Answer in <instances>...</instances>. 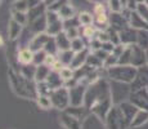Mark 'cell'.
<instances>
[{"label":"cell","instance_id":"cell-1","mask_svg":"<svg viewBox=\"0 0 148 129\" xmlns=\"http://www.w3.org/2000/svg\"><path fill=\"white\" fill-rule=\"evenodd\" d=\"M113 105L112 87L108 77L102 76L86 87L84 106L102 123H104L107 114Z\"/></svg>","mask_w":148,"mask_h":129},{"label":"cell","instance_id":"cell-2","mask_svg":"<svg viewBox=\"0 0 148 129\" xmlns=\"http://www.w3.org/2000/svg\"><path fill=\"white\" fill-rule=\"evenodd\" d=\"M8 79L9 85L13 93L21 98L26 99H36L38 92H36V81L35 80L26 79L18 70L10 67L8 70Z\"/></svg>","mask_w":148,"mask_h":129},{"label":"cell","instance_id":"cell-3","mask_svg":"<svg viewBox=\"0 0 148 129\" xmlns=\"http://www.w3.org/2000/svg\"><path fill=\"white\" fill-rule=\"evenodd\" d=\"M107 77L112 81L122 83V84H132L136 75V67L133 65H115L106 68Z\"/></svg>","mask_w":148,"mask_h":129},{"label":"cell","instance_id":"cell-4","mask_svg":"<svg viewBox=\"0 0 148 129\" xmlns=\"http://www.w3.org/2000/svg\"><path fill=\"white\" fill-rule=\"evenodd\" d=\"M104 127L106 129H129L130 124L124 116L121 108L119 105H113L111 107L110 112L107 114L106 120H104Z\"/></svg>","mask_w":148,"mask_h":129},{"label":"cell","instance_id":"cell-5","mask_svg":"<svg viewBox=\"0 0 148 129\" xmlns=\"http://www.w3.org/2000/svg\"><path fill=\"white\" fill-rule=\"evenodd\" d=\"M50 99H52L53 108L59 111H64L70 107V88L67 85H63L61 88L53 89L50 93Z\"/></svg>","mask_w":148,"mask_h":129},{"label":"cell","instance_id":"cell-6","mask_svg":"<svg viewBox=\"0 0 148 129\" xmlns=\"http://www.w3.org/2000/svg\"><path fill=\"white\" fill-rule=\"evenodd\" d=\"M47 32L50 36H57L59 32L64 30V21L59 17V14L53 10H47Z\"/></svg>","mask_w":148,"mask_h":129},{"label":"cell","instance_id":"cell-7","mask_svg":"<svg viewBox=\"0 0 148 129\" xmlns=\"http://www.w3.org/2000/svg\"><path fill=\"white\" fill-rule=\"evenodd\" d=\"M130 65L136 68L147 65V50L139 47L138 44L130 45Z\"/></svg>","mask_w":148,"mask_h":129},{"label":"cell","instance_id":"cell-8","mask_svg":"<svg viewBox=\"0 0 148 129\" xmlns=\"http://www.w3.org/2000/svg\"><path fill=\"white\" fill-rule=\"evenodd\" d=\"M88 85L77 83L75 85H71L70 88V106H84L85 92H86Z\"/></svg>","mask_w":148,"mask_h":129},{"label":"cell","instance_id":"cell-9","mask_svg":"<svg viewBox=\"0 0 148 129\" xmlns=\"http://www.w3.org/2000/svg\"><path fill=\"white\" fill-rule=\"evenodd\" d=\"M129 99L133 105H135L138 108H143L148 110V89L147 88H142V89L130 90Z\"/></svg>","mask_w":148,"mask_h":129},{"label":"cell","instance_id":"cell-10","mask_svg":"<svg viewBox=\"0 0 148 129\" xmlns=\"http://www.w3.org/2000/svg\"><path fill=\"white\" fill-rule=\"evenodd\" d=\"M148 87V65L140 66L136 68V75L130 84V90L142 89V88Z\"/></svg>","mask_w":148,"mask_h":129},{"label":"cell","instance_id":"cell-11","mask_svg":"<svg viewBox=\"0 0 148 129\" xmlns=\"http://www.w3.org/2000/svg\"><path fill=\"white\" fill-rule=\"evenodd\" d=\"M59 123L64 129H82V121L70 114L68 111H61L59 115Z\"/></svg>","mask_w":148,"mask_h":129},{"label":"cell","instance_id":"cell-12","mask_svg":"<svg viewBox=\"0 0 148 129\" xmlns=\"http://www.w3.org/2000/svg\"><path fill=\"white\" fill-rule=\"evenodd\" d=\"M53 36H50L47 31H42V32H38L32 36V39L30 40L28 43V48L34 52H38V50H41L45 48L47 43L52 39Z\"/></svg>","mask_w":148,"mask_h":129},{"label":"cell","instance_id":"cell-13","mask_svg":"<svg viewBox=\"0 0 148 129\" xmlns=\"http://www.w3.org/2000/svg\"><path fill=\"white\" fill-rule=\"evenodd\" d=\"M129 26V21L121 12H111L110 14V27L116 31H121Z\"/></svg>","mask_w":148,"mask_h":129},{"label":"cell","instance_id":"cell-14","mask_svg":"<svg viewBox=\"0 0 148 129\" xmlns=\"http://www.w3.org/2000/svg\"><path fill=\"white\" fill-rule=\"evenodd\" d=\"M119 35H120V41L124 45H132L136 44V39H138V30L133 28L132 26H127L124 30L119 31Z\"/></svg>","mask_w":148,"mask_h":129},{"label":"cell","instance_id":"cell-15","mask_svg":"<svg viewBox=\"0 0 148 129\" xmlns=\"http://www.w3.org/2000/svg\"><path fill=\"white\" fill-rule=\"evenodd\" d=\"M23 27L21 23H18L17 21H14L13 18L9 19L8 22V40L9 41H17L22 35V31H23Z\"/></svg>","mask_w":148,"mask_h":129},{"label":"cell","instance_id":"cell-16","mask_svg":"<svg viewBox=\"0 0 148 129\" xmlns=\"http://www.w3.org/2000/svg\"><path fill=\"white\" fill-rule=\"evenodd\" d=\"M34 54H35V52L31 50L28 47L27 48H21V49H18L17 53H16L17 63L21 65V66L34 63Z\"/></svg>","mask_w":148,"mask_h":129},{"label":"cell","instance_id":"cell-17","mask_svg":"<svg viewBox=\"0 0 148 129\" xmlns=\"http://www.w3.org/2000/svg\"><path fill=\"white\" fill-rule=\"evenodd\" d=\"M129 26L135 30H148V22L140 17V14L135 9H132L129 16Z\"/></svg>","mask_w":148,"mask_h":129},{"label":"cell","instance_id":"cell-18","mask_svg":"<svg viewBox=\"0 0 148 129\" xmlns=\"http://www.w3.org/2000/svg\"><path fill=\"white\" fill-rule=\"evenodd\" d=\"M119 106H120L122 114H124V116L126 117V120L129 121V124H130V123H132V120L134 119L135 114L138 112L139 108L136 107L135 105H133L129 99H127V101H124V102H120V103H119Z\"/></svg>","mask_w":148,"mask_h":129},{"label":"cell","instance_id":"cell-19","mask_svg":"<svg viewBox=\"0 0 148 129\" xmlns=\"http://www.w3.org/2000/svg\"><path fill=\"white\" fill-rule=\"evenodd\" d=\"M89 53H90L89 48H85L84 50L75 53V56H73V59H72V62H71L70 67L73 68V70H77V68L82 67V66L86 63V59H88V56H89Z\"/></svg>","mask_w":148,"mask_h":129},{"label":"cell","instance_id":"cell-20","mask_svg":"<svg viewBox=\"0 0 148 129\" xmlns=\"http://www.w3.org/2000/svg\"><path fill=\"white\" fill-rule=\"evenodd\" d=\"M48 10V7L47 4H45V1H42L41 4L36 5V7L34 8H30L27 12V17H28V23H31L32 21H35V19H38L39 17H41L42 14H45Z\"/></svg>","mask_w":148,"mask_h":129},{"label":"cell","instance_id":"cell-21","mask_svg":"<svg viewBox=\"0 0 148 129\" xmlns=\"http://www.w3.org/2000/svg\"><path fill=\"white\" fill-rule=\"evenodd\" d=\"M45 81L48 83V85H49L52 89H57V88H61V87H63V85H66V81L62 79L61 74H59L58 71H53V70L50 71L49 76L47 77Z\"/></svg>","mask_w":148,"mask_h":129},{"label":"cell","instance_id":"cell-22","mask_svg":"<svg viewBox=\"0 0 148 129\" xmlns=\"http://www.w3.org/2000/svg\"><path fill=\"white\" fill-rule=\"evenodd\" d=\"M148 123V110H143V108H139L138 112L135 114L134 119L130 123V128H139L142 125L147 124Z\"/></svg>","mask_w":148,"mask_h":129},{"label":"cell","instance_id":"cell-23","mask_svg":"<svg viewBox=\"0 0 148 129\" xmlns=\"http://www.w3.org/2000/svg\"><path fill=\"white\" fill-rule=\"evenodd\" d=\"M54 39H56V44H57V47H58L59 52L71 49V39L66 35L64 30L62 31V32H59L57 36H54Z\"/></svg>","mask_w":148,"mask_h":129},{"label":"cell","instance_id":"cell-24","mask_svg":"<svg viewBox=\"0 0 148 129\" xmlns=\"http://www.w3.org/2000/svg\"><path fill=\"white\" fill-rule=\"evenodd\" d=\"M28 27H30V31H32L34 34L47 31V16L42 14V16L39 17L38 19L32 21L31 23H28Z\"/></svg>","mask_w":148,"mask_h":129},{"label":"cell","instance_id":"cell-25","mask_svg":"<svg viewBox=\"0 0 148 129\" xmlns=\"http://www.w3.org/2000/svg\"><path fill=\"white\" fill-rule=\"evenodd\" d=\"M57 13L59 14V17H61L63 21H67V19H71V18H73L75 16H77V12H76L75 7H73L71 3L64 4Z\"/></svg>","mask_w":148,"mask_h":129},{"label":"cell","instance_id":"cell-26","mask_svg":"<svg viewBox=\"0 0 148 129\" xmlns=\"http://www.w3.org/2000/svg\"><path fill=\"white\" fill-rule=\"evenodd\" d=\"M50 71V66H48L47 63H41L39 66H36V74H35V81L36 83H41V81H45L47 77L49 76Z\"/></svg>","mask_w":148,"mask_h":129},{"label":"cell","instance_id":"cell-27","mask_svg":"<svg viewBox=\"0 0 148 129\" xmlns=\"http://www.w3.org/2000/svg\"><path fill=\"white\" fill-rule=\"evenodd\" d=\"M94 26L98 30H107L110 27V16H108V13L94 14Z\"/></svg>","mask_w":148,"mask_h":129},{"label":"cell","instance_id":"cell-28","mask_svg":"<svg viewBox=\"0 0 148 129\" xmlns=\"http://www.w3.org/2000/svg\"><path fill=\"white\" fill-rule=\"evenodd\" d=\"M97 32H98V28H97L94 25L84 26V27H81V36L85 39L86 44H88V43H89L92 39L97 38Z\"/></svg>","mask_w":148,"mask_h":129},{"label":"cell","instance_id":"cell-29","mask_svg":"<svg viewBox=\"0 0 148 129\" xmlns=\"http://www.w3.org/2000/svg\"><path fill=\"white\" fill-rule=\"evenodd\" d=\"M77 18L79 22H80V26L84 27V26H90L94 25V14L89 13V12H79L77 13Z\"/></svg>","mask_w":148,"mask_h":129},{"label":"cell","instance_id":"cell-30","mask_svg":"<svg viewBox=\"0 0 148 129\" xmlns=\"http://www.w3.org/2000/svg\"><path fill=\"white\" fill-rule=\"evenodd\" d=\"M19 72L22 74L26 79L30 80H35V74H36V65L31 63V65H23L19 67Z\"/></svg>","mask_w":148,"mask_h":129},{"label":"cell","instance_id":"cell-31","mask_svg":"<svg viewBox=\"0 0 148 129\" xmlns=\"http://www.w3.org/2000/svg\"><path fill=\"white\" fill-rule=\"evenodd\" d=\"M58 59L62 62L63 66H70L71 62L73 59V56H75V52L68 49V50H62V52H58Z\"/></svg>","mask_w":148,"mask_h":129},{"label":"cell","instance_id":"cell-32","mask_svg":"<svg viewBox=\"0 0 148 129\" xmlns=\"http://www.w3.org/2000/svg\"><path fill=\"white\" fill-rule=\"evenodd\" d=\"M36 103L38 106L42 110H49V108H53L52 105V99H50V96H44V94H38L36 97Z\"/></svg>","mask_w":148,"mask_h":129},{"label":"cell","instance_id":"cell-33","mask_svg":"<svg viewBox=\"0 0 148 129\" xmlns=\"http://www.w3.org/2000/svg\"><path fill=\"white\" fill-rule=\"evenodd\" d=\"M88 66H90V67L93 68H104L103 66V61H102L101 58H99L97 54H94L93 52H90L89 56H88V59H86V63Z\"/></svg>","mask_w":148,"mask_h":129},{"label":"cell","instance_id":"cell-34","mask_svg":"<svg viewBox=\"0 0 148 129\" xmlns=\"http://www.w3.org/2000/svg\"><path fill=\"white\" fill-rule=\"evenodd\" d=\"M85 48H88V44H86V41H85V39L81 38V36L71 40V50H73L75 53L84 50Z\"/></svg>","mask_w":148,"mask_h":129},{"label":"cell","instance_id":"cell-35","mask_svg":"<svg viewBox=\"0 0 148 129\" xmlns=\"http://www.w3.org/2000/svg\"><path fill=\"white\" fill-rule=\"evenodd\" d=\"M10 18L17 21L22 26H28V17L25 12H17V10H10Z\"/></svg>","mask_w":148,"mask_h":129},{"label":"cell","instance_id":"cell-36","mask_svg":"<svg viewBox=\"0 0 148 129\" xmlns=\"http://www.w3.org/2000/svg\"><path fill=\"white\" fill-rule=\"evenodd\" d=\"M30 7H28L26 0H14L10 5V10H17V12H25L27 13Z\"/></svg>","mask_w":148,"mask_h":129},{"label":"cell","instance_id":"cell-37","mask_svg":"<svg viewBox=\"0 0 148 129\" xmlns=\"http://www.w3.org/2000/svg\"><path fill=\"white\" fill-rule=\"evenodd\" d=\"M136 44L143 49H148V30H138V39Z\"/></svg>","mask_w":148,"mask_h":129},{"label":"cell","instance_id":"cell-38","mask_svg":"<svg viewBox=\"0 0 148 129\" xmlns=\"http://www.w3.org/2000/svg\"><path fill=\"white\" fill-rule=\"evenodd\" d=\"M64 32L71 40L81 36V26H67L64 27Z\"/></svg>","mask_w":148,"mask_h":129},{"label":"cell","instance_id":"cell-39","mask_svg":"<svg viewBox=\"0 0 148 129\" xmlns=\"http://www.w3.org/2000/svg\"><path fill=\"white\" fill-rule=\"evenodd\" d=\"M106 4L108 7L110 12H122L125 9V7L122 5V3L120 0H106Z\"/></svg>","mask_w":148,"mask_h":129},{"label":"cell","instance_id":"cell-40","mask_svg":"<svg viewBox=\"0 0 148 129\" xmlns=\"http://www.w3.org/2000/svg\"><path fill=\"white\" fill-rule=\"evenodd\" d=\"M59 74H61L62 79H63L64 81H66V84H67V83L71 81V80L73 79V76H75V70L71 68L70 66H63V68L59 71Z\"/></svg>","mask_w":148,"mask_h":129},{"label":"cell","instance_id":"cell-41","mask_svg":"<svg viewBox=\"0 0 148 129\" xmlns=\"http://www.w3.org/2000/svg\"><path fill=\"white\" fill-rule=\"evenodd\" d=\"M36 92H38V94L50 96V93L53 92V89L48 85L47 81H41V83H36Z\"/></svg>","mask_w":148,"mask_h":129},{"label":"cell","instance_id":"cell-42","mask_svg":"<svg viewBox=\"0 0 148 129\" xmlns=\"http://www.w3.org/2000/svg\"><path fill=\"white\" fill-rule=\"evenodd\" d=\"M135 10L140 14L142 18L146 19V21L148 22V4H147V3L142 1V3H139V4H136Z\"/></svg>","mask_w":148,"mask_h":129},{"label":"cell","instance_id":"cell-43","mask_svg":"<svg viewBox=\"0 0 148 129\" xmlns=\"http://www.w3.org/2000/svg\"><path fill=\"white\" fill-rule=\"evenodd\" d=\"M47 52H45L44 49L41 50H38L35 52V54H34V65L39 66L41 63H45V58H47Z\"/></svg>","mask_w":148,"mask_h":129},{"label":"cell","instance_id":"cell-44","mask_svg":"<svg viewBox=\"0 0 148 129\" xmlns=\"http://www.w3.org/2000/svg\"><path fill=\"white\" fill-rule=\"evenodd\" d=\"M119 63L120 65H130V45L125 47L124 52L119 58Z\"/></svg>","mask_w":148,"mask_h":129},{"label":"cell","instance_id":"cell-45","mask_svg":"<svg viewBox=\"0 0 148 129\" xmlns=\"http://www.w3.org/2000/svg\"><path fill=\"white\" fill-rule=\"evenodd\" d=\"M44 50L47 52V53H50V54H58V47H57V44H56V39L52 38L49 40V41L47 43V45H45V48H44Z\"/></svg>","mask_w":148,"mask_h":129},{"label":"cell","instance_id":"cell-46","mask_svg":"<svg viewBox=\"0 0 148 129\" xmlns=\"http://www.w3.org/2000/svg\"><path fill=\"white\" fill-rule=\"evenodd\" d=\"M67 3H70V0H56L54 3H52L50 5H47V7H48V9H49V10L58 12V10L61 9V8L63 7L64 4H67Z\"/></svg>","mask_w":148,"mask_h":129},{"label":"cell","instance_id":"cell-47","mask_svg":"<svg viewBox=\"0 0 148 129\" xmlns=\"http://www.w3.org/2000/svg\"><path fill=\"white\" fill-rule=\"evenodd\" d=\"M107 30H108V34H110V41H111V43H113L115 45L121 44V41H120V35H119V31L113 30V28H111V27H108Z\"/></svg>","mask_w":148,"mask_h":129},{"label":"cell","instance_id":"cell-48","mask_svg":"<svg viewBox=\"0 0 148 129\" xmlns=\"http://www.w3.org/2000/svg\"><path fill=\"white\" fill-rule=\"evenodd\" d=\"M117 63H119V57H116L115 54L111 53L106 58V61L103 62V66H104V68H108V67H111V66H115Z\"/></svg>","mask_w":148,"mask_h":129},{"label":"cell","instance_id":"cell-49","mask_svg":"<svg viewBox=\"0 0 148 129\" xmlns=\"http://www.w3.org/2000/svg\"><path fill=\"white\" fill-rule=\"evenodd\" d=\"M26 1H27L28 7H30V8H34V7H36V5L41 4L44 0H26Z\"/></svg>","mask_w":148,"mask_h":129},{"label":"cell","instance_id":"cell-50","mask_svg":"<svg viewBox=\"0 0 148 129\" xmlns=\"http://www.w3.org/2000/svg\"><path fill=\"white\" fill-rule=\"evenodd\" d=\"M5 44V40H4V36L1 35V32H0V48H3Z\"/></svg>","mask_w":148,"mask_h":129},{"label":"cell","instance_id":"cell-51","mask_svg":"<svg viewBox=\"0 0 148 129\" xmlns=\"http://www.w3.org/2000/svg\"><path fill=\"white\" fill-rule=\"evenodd\" d=\"M90 3H93V4H97V3H102V1H106V0H89Z\"/></svg>","mask_w":148,"mask_h":129},{"label":"cell","instance_id":"cell-52","mask_svg":"<svg viewBox=\"0 0 148 129\" xmlns=\"http://www.w3.org/2000/svg\"><path fill=\"white\" fill-rule=\"evenodd\" d=\"M147 65H148V49H147Z\"/></svg>","mask_w":148,"mask_h":129},{"label":"cell","instance_id":"cell-53","mask_svg":"<svg viewBox=\"0 0 148 129\" xmlns=\"http://www.w3.org/2000/svg\"><path fill=\"white\" fill-rule=\"evenodd\" d=\"M144 3H147V4H148V0H144Z\"/></svg>","mask_w":148,"mask_h":129},{"label":"cell","instance_id":"cell-54","mask_svg":"<svg viewBox=\"0 0 148 129\" xmlns=\"http://www.w3.org/2000/svg\"><path fill=\"white\" fill-rule=\"evenodd\" d=\"M1 1H3V0H0V4H1Z\"/></svg>","mask_w":148,"mask_h":129},{"label":"cell","instance_id":"cell-55","mask_svg":"<svg viewBox=\"0 0 148 129\" xmlns=\"http://www.w3.org/2000/svg\"><path fill=\"white\" fill-rule=\"evenodd\" d=\"M147 89H148V87H147Z\"/></svg>","mask_w":148,"mask_h":129},{"label":"cell","instance_id":"cell-56","mask_svg":"<svg viewBox=\"0 0 148 129\" xmlns=\"http://www.w3.org/2000/svg\"><path fill=\"white\" fill-rule=\"evenodd\" d=\"M44 1H45V0H44Z\"/></svg>","mask_w":148,"mask_h":129}]
</instances>
